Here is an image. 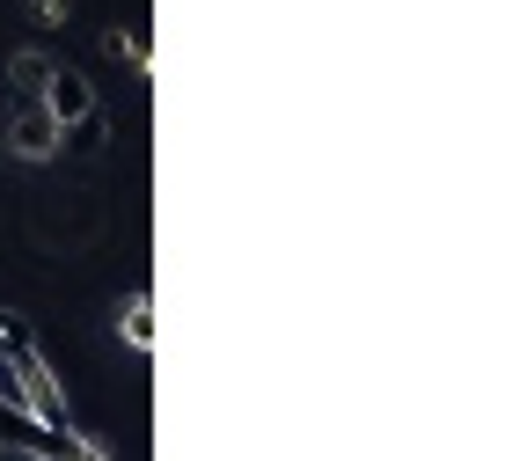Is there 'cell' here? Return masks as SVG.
Here are the masks:
<instances>
[{
	"label": "cell",
	"mask_w": 512,
	"mask_h": 461,
	"mask_svg": "<svg viewBox=\"0 0 512 461\" xmlns=\"http://www.w3.org/2000/svg\"><path fill=\"white\" fill-rule=\"evenodd\" d=\"M44 110H52V125H81V118H96V88H88V74H74V66H52V81H44Z\"/></svg>",
	"instance_id": "obj_1"
},
{
	"label": "cell",
	"mask_w": 512,
	"mask_h": 461,
	"mask_svg": "<svg viewBox=\"0 0 512 461\" xmlns=\"http://www.w3.org/2000/svg\"><path fill=\"white\" fill-rule=\"evenodd\" d=\"M8 147H15L22 161H52V154H59L52 110H44V103H15V110H8Z\"/></svg>",
	"instance_id": "obj_2"
},
{
	"label": "cell",
	"mask_w": 512,
	"mask_h": 461,
	"mask_svg": "<svg viewBox=\"0 0 512 461\" xmlns=\"http://www.w3.org/2000/svg\"><path fill=\"white\" fill-rule=\"evenodd\" d=\"M52 66H59L52 52H15V59H8V81H15V103H37V96H44V81H52Z\"/></svg>",
	"instance_id": "obj_3"
},
{
	"label": "cell",
	"mask_w": 512,
	"mask_h": 461,
	"mask_svg": "<svg viewBox=\"0 0 512 461\" xmlns=\"http://www.w3.org/2000/svg\"><path fill=\"white\" fill-rule=\"evenodd\" d=\"M125 337L139 344V352H154V308H147V293H139V301L125 308Z\"/></svg>",
	"instance_id": "obj_4"
},
{
	"label": "cell",
	"mask_w": 512,
	"mask_h": 461,
	"mask_svg": "<svg viewBox=\"0 0 512 461\" xmlns=\"http://www.w3.org/2000/svg\"><path fill=\"white\" fill-rule=\"evenodd\" d=\"M8 330H15V315H8V308H0V344H8Z\"/></svg>",
	"instance_id": "obj_5"
}]
</instances>
